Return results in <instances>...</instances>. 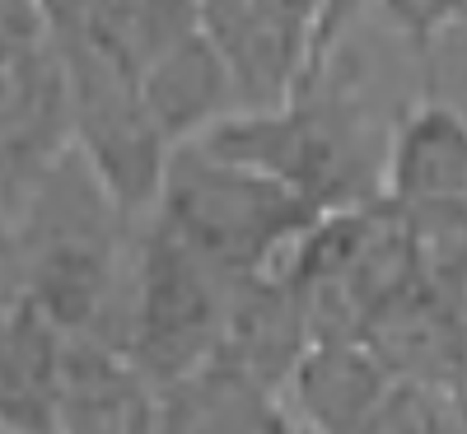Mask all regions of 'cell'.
Listing matches in <instances>:
<instances>
[{"instance_id":"obj_5","label":"cell","mask_w":467,"mask_h":434,"mask_svg":"<svg viewBox=\"0 0 467 434\" xmlns=\"http://www.w3.org/2000/svg\"><path fill=\"white\" fill-rule=\"evenodd\" d=\"M5 211L75 150L70 80L47 5H5Z\"/></svg>"},{"instance_id":"obj_10","label":"cell","mask_w":467,"mask_h":434,"mask_svg":"<svg viewBox=\"0 0 467 434\" xmlns=\"http://www.w3.org/2000/svg\"><path fill=\"white\" fill-rule=\"evenodd\" d=\"M393 388L365 341H318L290 378L295 420L304 434H365Z\"/></svg>"},{"instance_id":"obj_8","label":"cell","mask_w":467,"mask_h":434,"mask_svg":"<svg viewBox=\"0 0 467 434\" xmlns=\"http://www.w3.org/2000/svg\"><path fill=\"white\" fill-rule=\"evenodd\" d=\"M140 94L150 108V122L160 127L169 150L197 145L220 122L239 117V89H234V75L206 28H197L154 66H145Z\"/></svg>"},{"instance_id":"obj_4","label":"cell","mask_w":467,"mask_h":434,"mask_svg":"<svg viewBox=\"0 0 467 434\" xmlns=\"http://www.w3.org/2000/svg\"><path fill=\"white\" fill-rule=\"evenodd\" d=\"M47 10L70 80L75 150L89 160L108 196L131 220L145 211H160L173 150L160 136V127L150 122L140 75L94 33L85 5H47Z\"/></svg>"},{"instance_id":"obj_2","label":"cell","mask_w":467,"mask_h":434,"mask_svg":"<svg viewBox=\"0 0 467 434\" xmlns=\"http://www.w3.org/2000/svg\"><path fill=\"white\" fill-rule=\"evenodd\" d=\"M318 220L323 211L304 202L295 187L229 164L202 145L173 150L160 211H154V224L234 281L281 275Z\"/></svg>"},{"instance_id":"obj_7","label":"cell","mask_w":467,"mask_h":434,"mask_svg":"<svg viewBox=\"0 0 467 434\" xmlns=\"http://www.w3.org/2000/svg\"><path fill=\"white\" fill-rule=\"evenodd\" d=\"M383 196L407 220H467V112L425 94L393 122Z\"/></svg>"},{"instance_id":"obj_3","label":"cell","mask_w":467,"mask_h":434,"mask_svg":"<svg viewBox=\"0 0 467 434\" xmlns=\"http://www.w3.org/2000/svg\"><path fill=\"white\" fill-rule=\"evenodd\" d=\"M234 290V275L215 271L169 229L150 224L136 243L127 299L103 350L127 360L154 392H173L215 365Z\"/></svg>"},{"instance_id":"obj_9","label":"cell","mask_w":467,"mask_h":434,"mask_svg":"<svg viewBox=\"0 0 467 434\" xmlns=\"http://www.w3.org/2000/svg\"><path fill=\"white\" fill-rule=\"evenodd\" d=\"M70 336L33 304L5 308V350H0V407L5 434H57L70 378Z\"/></svg>"},{"instance_id":"obj_11","label":"cell","mask_w":467,"mask_h":434,"mask_svg":"<svg viewBox=\"0 0 467 434\" xmlns=\"http://www.w3.org/2000/svg\"><path fill=\"white\" fill-rule=\"evenodd\" d=\"M160 425L164 434H304L295 411L276 402V392H262L220 369L164 392Z\"/></svg>"},{"instance_id":"obj_6","label":"cell","mask_w":467,"mask_h":434,"mask_svg":"<svg viewBox=\"0 0 467 434\" xmlns=\"http://www.w3.org/2000/svg\"><path fill=\"white\" fill-rule=\"evenodd\" d=\"M327 5L314 0H211L202 28L220 47L239 112H281L304 89L323 47Z\"/></svg>"},{"instance_id":"obj_12","label":"cell","mask_w":467,"mask_h":434,"mask_svg":"<svg viewBox=\"0 0 467 434\" xmlns=\"http://www.w3.org/2000/svg\"><path fill=\"white\" fill-rule=\"evenodd\" d=\"M94 33L122 57L136 75L154 66L169 47L202 28V5H85Z\"/></svg>"},{"instance_id":"obj_13","label":"cell","mask_w":467,"mask_h":434,"mask_svg":"<svg viewBox=\"0 0 467 434\" xmlns=\"http://www.w3.org/2000/svg\"><path fill=\"white\" fill-rule=\"evenodd\" d=\"M365 434H462V425L444 392L398 383L393 398L383 402V411L369 420Z\"/></svg>"},{"instance_id":"obj_1","label":"cell","mask_w":467,"mask_h":434,"mask_svg":"<svg viewBox=\"0 0 467 434\" xmlns=\"http://www.w3.org/2000/svg\"><path fill=\"white\" fill-rule=\"evenodd\" d=\"M127 224L89 160L66 150L5 211V304H33L70 341L103 346L136 266Z\"/></svg>"}]
</instances>
